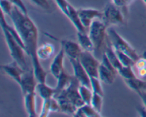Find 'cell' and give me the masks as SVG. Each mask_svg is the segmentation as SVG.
Here are the masks:
<instances>
[{
  "instance_id": "cell-1",
  "label": "cell",
  "mask_w": 146,
  "mask_h": 117,
  "mask_svg": "<svg viewBox=\"0 0 146 117\" xmlns=\"http://www.w3.org/2000/svg\"><path fill=\"white\" fill-rule=\"evenodd\" d=\"M9 17L24 42L27 54L31 57L33 69L37 81L38 82H46L47 74L41 66L40 59L37 56V49L38 47V28L29 17L28 14L24 13L15 6Z\"/></svg>"
},
{
  "instance_id": "cell-2",
  "label": "cell",
  "mask_w": 146,
  "mask_h": 117,
  "mask_svg": "<svg viewBox=\"0 0 146 117\" xmlns=\"http://www.w3.org/2000/svg\"><path fill=\"white\" fill-rule=\"evenodd\" d=\"M107 26L101 19L94 20L88 29V34L94 46V54L98 59H101L105 53L108 41Z\"/></svg>"
},
{
  "instance_id": "cell-3",
  "label": "cell",
  "mask_w": 146,
  "mask_h": 117,
  "mask_svg": "<svg viewBox=\"0 0 146 117\" xmlns=\"http://www.w3.org/2000/svg\"><path fill=\"white\" fill-rule=\"evenodd\" d=\"M1 29H2L9 50L10 55L11 56L13 59L17 61L24 70L29 68L27 65V60H26L25 54L27 53L24 49L20 45L19 43L11 36V34L9 33V31L4 27H1Z\"/></svg>"
},
{
  "instance_id": "cell-4",
  "label": "cell",
  "mask_w": 146,
  "mask_h": 117,
  "mask_svg": "<svg viewBox=\"0 0 146 117\" xmlns=\"http://www.w3.org/2000/svg\"><path fill=\"white\" fill-rule=\"evenodd\" d=\"M108 36L114 49L125 53L131 57L135 62L139 59L140 57L135 49L133 48L129 43L123 38L114 29L110 28L108 30Z\"/></svg>"
},
{
  "instance_id": "cell-5",
  "label": "cell",
  "mask_w": 146,
  "mask_h": 117,
  "mask_svg": "<svg viewBox=\"0 0 146 117\" xmlns=\"http://www.w3.org/2000/svg\"><path fill=\"white\" fill-rule=\"evenodd\" d=\"M81 85L78 80L75 77V76H72V78L70 82L69 85L64 90L56 94L54 96L56 98H66L69 101H72L78 108L82 106L85 104L83 101L79 93V86Z\"/></svg>"
},
{
  "instance_id": "cell-6",
  "label": "cell",
  "mask_w": 146,
  "mask_h": 117,
  "mask_svg": "<svg viewBox=\"0 0 146 117\" xmlns=\"http://www.w3.org/2000/svg\"><path fill=\"white\" fill-rule=\"evenodd\" d=\"M101 20L107 27L111 25H121L125 22V18L121 10V7L113 3H109L106 6L103 11Z\"/></svg>"
},
{
  "instance_id": "cell-7",
  "label": "cell",
  "mask_w": 146,
  "mask_h": 117,
  "mask_svg": "<svg viewBox=\"0 0 146 117\" xmlns=\"http://www.w3.org/2000/svg\"><path fill=\"white\" fill-rule=\"evenodd\" d=\"M78 59L91 78V77L98 78V71H99L101 63L94 55V53L83 51Z\"/></svg>"
},
{
  "instance_id": "cell-8",
  "label": "cell",
  "mask_w": 146,
  "mask_h": 117,
  "mask_svg": "<svg viewBox=\"0 0 146 117\" xmlns=\"http://www.w3.org/2000/svg\"><path fill=\"white\" fill-rule=\"evenodd\" d=\"M38 83L33 68L25 70L19 84L23 95L29 93L35 92Z\"/></svg>"
},
{
  "instance_id": "cell-9",
  "label": "cell",
  "mask_w": 146,
  "mask_h": 117,
  "mask_svg": "<svg viewBox=\"0 0 146 117\" xmlns=\"http://www.w3.org/2000/svg\"><path fill=\"white\" fill-rule=\"evenodd\" d=\"M78 17L81 24L86 29H89L90 26L94 20L97 19H102L103 12L96 9L85 8L78 9Z\"/></svg>"
},
{
  "instance_id": "cell-10",
  "label": "cell",
  "mask_w": 146,
  "mask_h": 117,
  "mask_svg": "<svg viewBox=\"0 0 146 117\" xmlns=\"http://www.w3.org/2000/svg\"><path fill=\"white\" fill-rule=\"evenodd\" d=\"M74 70V75L78 80L81 85L91 88V77L80 62L78 58H69Z\"/></svg>"
},
{
  "instance_id": "cell-11",
  "label": "cell",
  "mask_w": 146,
  "mask_h": 117,
  "mask_svg": "<svg viewBox=\"0 0 146 117\" xmlns=\"http://www.w3.org/2000/svg\"><path fill=\"white\" fill-rule=\"evenodd\" d=\"M1 68L2 71H4L7 75L12 78L17 84H20L21 76H22L25 70L17 61L14 60L12 62L9 63V64L1 65Z\"/></svg>"
},
{
  "instance_id": "cell-12",
  "label": "cell",
  "mask_w": 146,
  "mask_h": 117,
  "mask_svg": "<svg viewBox=\"0 0 146 117\" xmlns=\"http://www.w3.org/2000/svg\"><path fill=\"white\" fill-rule=\"evenodd\" d=\"M61 47L64 52L69 58H79L84 50L78 43L74 42L71 40L65 39L61 41Z\"/></svg>"
},
{
  "instance_id": "cell-13",
  "label": "cell",
  "mask_w": 146,
  "mask_h": 117,
  "mask_svg": "<svg viewBox=\"0 0 146 117\" xmlns=\"http://www.w3.org/2000/svg\"><path fill=\"white\" fill-rule=\"evenodd\" d=\"M65 54L64 49L61 47L60 51H58L57 55L54 57L53 61L50 65V71L56 79H57L61 74V73L64 71V62Z\"/></svg>"
},
{
  "instance_id": "cell-14",
  "label": "cell",
  "mask_w": 146,
  "mask_h": 117,
  "mask_svg": "<svg viewBox=\"0 0 146 117\" xmlns=\"http://www.w3.org/2000/svg\"><path fill=\"white\" fill-rule=\"evenodd\" d=\"M116 74H117L111 71L108 67L106 66L104 64L101 63L99 66V71H98V78L103 83L107 84V85L112 84L114 82Z\"/></svg>"
},
{
  "instance_id": "cell-15",
  "label": "cell",
  "mask_w": 146,
  "mask_h": 117,
  "mask_svg": "<svg viewBox=\"0 0 146 117\" xmlns=\"http://www.w3.org/2000/svg\"><path fill=\"white\" fill-rule=\"evenodd\" d=\"M24 106L27 114L29 116H37L36 108V94L35 92L29 93L24 95Z\"/></svg>"
},
{
  "instance_id": "cell-16",
  "label": "cell",
  "mask_w": 146,
  "mask_h": 117,
  "mask_svg": "<svg viewBox=\"0 0 146 117\" xmlns=\"http://www.w3.org/2000/svg\"><path fill=\"white\" fill-rule=\"evenodd\" d=\"M77 39H78V43L80 44L84 51L94 53V46L89 34H87L86 32L78 31L77 32Z\"/></svg>"
},
{
  "instance_id": "cell-17",
  "label": "cell",
  "mask_w": 146,
  "mask_h": 117,
  "mask_svg": "<svg viewBox=\"0 0 146 117\" xmlns=\"http://www.w3.org/2000/svg\"><path fill=\"white\" fill-rule=\"evenodd\" d=\"M105 54L107 56V57H108V58L109 59V61H111V64H113V66L117 70L120 69V68L123 66L122 64L121 63L118 56H117V54L116 52H115V49H114L112 44H111V41H110L109 38H108V41H107V46L105 50Z\"/></svg>"
},
{
  "instance_id": "cell-18",
  "label": "cell",
  "mask_w": 146,
  "mask_h": 117,
  "mask_svg": "<svg viewBox=\"0 0 146 117\" xmlns=\"http://www.w3.org/2000/svg\"><path fill=\"white\" fill-rule=\"evenodd\" d=\"M36 90L43 100L50 99L54 97L56 94V88L48 86L46 82H38L37 84Z\"/></svg>"
},
{
  "instance_id": "cell-19",
  "label": "cell",
  "mask_w": 146,
  "mask_h": 117,
  "mask_svg": "<svg viewBox=\"0 0 146 117\" xmlns=\"http://www.w3.org/2000/svg\"><path fill=\"white\" fill-rule=\"evenodd\" d=\"M55 48L51 43H44L37 49V56L40 60H46L49 58L54 54Z\"/></svg>"
},
{
  "instance_id": "cell-20",
  "label": "cell",
  "mask_w": 146,
  "mask_h": 117,
  "mask_svg": "<svg viewBox=\"0 0 146 117\" xmlns=\"http://www.w3.org/2000/svg\"><path fill=\"white\" fill-rule=\"evenodd\" d=\"M75 116L81 117H96L101 116V114H99L97 111H96L94 107L91 104H84L82 106L79 107L77 109L76 112L74 114Z\"/></svg>"
},
{
  "instance_id": "cell-21",
  "label": "cell",
  "mask_w": 146,
  "mask_h": 117,
  "mask_svg": "<svg viewBox=\"0 0 146 117\" xmlns=\"http://www.w3.org/2000/svg\"><path fill=\"white\" fill-rule=\"evenodd\" d=\"M71 78H72V76L69 75V74H67L66 72V71L64 70L62 73H61V75L59 76L58 78H57V85L55 87L56 88V94H59L61 91H62L63 90L65 89L68 85H69L70 82L71 81Z\"/></svg>"
},
{
  "instance_id": "cell-22",
  "label": "cell",
  "mask_w": 146,
  "mask_h": 117,
  "mask_svg": "<svg viewBox=\"0 0 146 117\" xmlns=\"http://www.w3.org/2000/svg\"><path fill=\"white\" fill-rule=\"evenodd\" d=\"M56 99H58V102H59L61 112L74 116L78 108L72 101L66 99V98H56Z\"/></svg>"
},
{
  "instance_id": "cell-23",
  "label": "cell",
  "mask_w": 146,
  "mask_h": 117,
  "mask_svg": "<svg viewBox=\"0 0 146 117\" xmlns=\"http://www.w3.org/2000/svg\"><path fill=\"white\" fill-rule=\"evenodd\" d=\"M125 83L129 88L137 93L141 91H146V81L138 77L125 80Z\"/></svg>"
},
{
  "instance_id": "cell-24",
  "label": "cell",
  "mask_w": 146,
  "mask_h": 117,
  "mask_svg": "<svg viewBox=\"0 0 146 117\" xmlns=\"http://www.w3.org/2000/svg\"><path fill=\"white\" fill-rule=\"evenodd\" d=\"M79 93L84 103L86 104H91V99L94 96V92L91 88L81 84L79 86Z\"/></svg>"
},
{
  "instance_id": "cell-25",
  "label": "cell",
  "mask_w": 146,
  "mask_h": 117,
  "mask_svg": "<svg viewBox=\"0 0 146 117\" xmlns=\"http://www.w3.org/2000/svg\"><path fill=\"white\" fill-rule=\"evenodd\" d=\"M115 51L123 66H135V61L131 57L125 54V53L118 51V50L115 49Z\"/></svg>"
},
{
  "instance_id": "cell-26",
  "label": "cell",
  "mask_w": 146,
  "mask_h": 117,
  "mask_svg": "<svg viewBox=\"0 0 146 117\" xmlns=\"http://www.w3.org/2000/svg\"><path fill=\"white\" fill-rule=\"evenodd\" d=\"M101 82L102 81L100 80L99 78H97V77H91V88L93 92L95 94H100L104 96V93Z\"/></svg>"
},
{
  "instance_id": "cell-27",
  "label": "cell",
  "mask_w": 146,
  "mask_h": 117,
  "mask_svg": "<svg viewBox=\"0 0 146 117\" xmlns=\"http://www.w3.org/2000/svg\"><path fill=\"white\" fill-rule=\"evenodd\" d=\"M118 73L123 78H125V80L136 77V75H135V72H134L133 69V66H123L120 69L118 70Z\"/></svg>"
},
{
  "instance_id": "cell-28",
  "label": "cell",
  "mask_w": 146,
  "mask_h": 117,
  "mask_svg": "<svg viewBox=\"0 0 146 117\" xmlns=\"http://www.w3.org/2000/svg\"><path fill=\"white\" fill-rule=\"evenodd\" d=\"M103 97L104 96L100 95V94L94 93V96H93V98L91 99V105L94 107V109L101 114L103 106Z\"/></svg>"
},
{
  "instance_id": "cell-29",
  "label": "cell",
  "mask_w": 146,
  "mask_h": 117,
  "mask_svg": "<svg viewBox=\"0 0 146 117\" xmlns=\"http://www.w3.org/2000/svg\"><path fill=\"white\" fill-rule=\"evenodd\" d=\"M0 4H1V11L4 14L9 16L14 7V4L10 2L9 0H0Z\"/></svg>"
},
{
  "instance_id": "cell-30",
  "label": "cell",
  "mask_w": 146,
  "mask_h": 117,
  "mask_svg": "<svg viewBox=\"0 0 146 117\" xmlns=\"http://www.w3.org/2000/svg\"><path fill=\"white\" fill-rule=\"evenodd\" d=\"M50 99H44L43 101L42 108H41V111L39 114V116H48L51 113V108H50Z\"/></svg>"
},
{
  "instance_id": "cell-31",
  "label": "cell",
  "mask_w": 146,
  "mask_h": 117,
  "mask_svg": "<svg viewBox=\"0 0 146 117\" xmlns=\"http://www.w3.org/2000/svg\"><path fill=\"white\" fill-rule=\"evenodd\" d=\"M30 1L38 7L46 11L51 9V5L48 0H30Z\"/></svg>"
},
{
  "instance_id": "cell-32",
  "label": "cell",
  "mask_w": 146,
  "mask_h": 117,
  "mask_svg": "<svg viewBox=\"0 0 146 117\" xmlns=\"http://www.w3.org/2000/svg\"><path fill=\"white\" fill-rule=\"evenodd\" d=\"M50 108H51V112H58L61 111L60 108V104L58 99L53 97L50 100Z\"/></svg>"
},
{
  "instance_id": "cell-33",
  "label": "cell",
  "mask_w": 146,
  "mask_h": 117,
  "mask_svg": "<svg viewBox=\"0 0 146 117\" xmlns=\"http://www.w3.org/2000/svg\"><path fill=\"white\" fill-rule=\"evenodd\" d=\"M10 2L14 4V6L18 7L19 9H21L25 14H28V11H27V7L25 6L24 3L23 2L22 0H9Z\"/></svg>"
},
{
  "instance_id": "cell-34",
  "label": "cell",
  "mask_w": 146,
  "mask_h": 117,
  "mask_svg": "<svg viewBox=\"0 0 146 117\" xmlns=\"http://www.w3.org/2000/svg\"><path fill=\"white\" fill-rule=\"evenodd\" d=\"M133 0H113V3L121 8H125L128 7Z\"/></svg>"
},
{
  "instance_id": "cell-35",
  "label": "cell",
  "mask_w": 146,
  "mask_h": 117,
  "mask_svg": "<svg viewBox=\"0 0 146 117\" xmlns=\"http://www.w3.org/2000/svg\"><path fill=\"white\" fill-rule=\"evenodd\" d=\"M135 66L138 70L141 69V68H146V60L144 59L143 58H140L138 61H136Z\"/></svg>"
},
{
  "instance_id": "cell-36",
  "label": "cell",
  "mask_w": 146,
  "mask_h": 117,
  "mask_svg": "<svg viewBox=\"0 0 146 117\" xmlns=\"http://www.w3.org/2000/svg\"><path fill=\"white\" fill-rule=\"evenodd\" d=\"M138 94L142 99L144 106L146 107V91H141L138 92Z\"/></svg>"
},
{
  "instance_id": "cell-37",
  "label": "cell",
  "mask_w": 146,
  "mask_h": 117,
  "mask_svg": "<svg viewBox=\"0 0 146 117\" xmlns=\"http://www.w3.org/2000/svg\"><path fill=\"white\" fill-rule=\"evenodd\" d=\"M137 111L139 113L141 116H146V107L144 106V107L138 106L137 108Z\"/></svg>"
},
{
  "instance_id": "cell-38",
  "label": "cell",
  "mask_w": 146,
  "mask_h": 117,
  "mask_svg": "<svg viewBox=\"0 0 146 117\" xmlns=\"http://www.w3.org/2000/svg\"><path fill=\"white\" fill-rule=\"evenodd\" d=\"M138 75H139V76L141 77L146 76V68L138 69Z\"/></svg>"
},
{
  "instance_id": "cell-39",
  "label": "cell",
  "mask_w": 146,
  "mask_h": 117,
  "mask_svg": "<svg viewBox=\"0 0 146 117\" xmlns=\"http://www.w3.org/2000/svg\"><path fill=\"white\" fill-rule=\"evenodd\" d=\"M142 58H143L144 59L146 60V50H145V51H143V54Z\"/></svg>"
},
{
  "instance_id": "cell-40",
  "label": "cell",
  "mask_w": 146,
  "mask_h": 117,
  "mask_svg": "<svg viewBox=\"0 0 146 117\" xmlns=\"http://www.w3.org/2000/svg\"><path fill=\"white\" fill-rule=\"evenodd\" d=\"M143 1H144V2H145V4H146V0H143Z\"/></svg>"
}]
</instances>
